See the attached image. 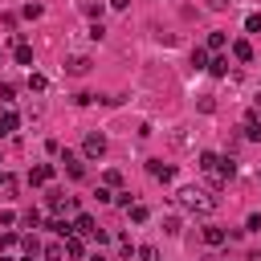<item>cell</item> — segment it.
Here are the masks:
<instances>
[{
	"label": "cell",
	"instance_id": "2",
	"mask_svg": "<svg viewBox=\"0 0 261 261\" xmlns=\"http://www.w3.org/2000/svg\"><path fill=\"white\" fill-rule=\"evenodd\" d=\"M82 155H86V159H102V155H106V139H102L98 130H90L86 143H82Z\"/></svg>",
	"mask_w": 261,
	"mask_h": 261
},
{
	"label": "cell",
	"instance_id": "1",
	"mask_svg": "<svg viewBox=\"0 0 261 261\" xmlns=\"http://www.w3.org/2000/svg\"><path fill=\"white\" fill-rule=\"evenodd\" d=\"M175 204L184 208V212H200V216H208V212H216V196L208 192V188H179L175 192Z\"/></svg>",
	"mask_w": 261,
	"mask_h": 261
},
{
	"label": "cell",
	"instance_id": "10",
	"mask_svg": "<svg viewBox=\"0 0 261 261\" xmlns=\"http://www.w3.org/2000/svg\"><path fill=\"white\" fill-rule=\"evenodd\" d=\"M204 245H224V228L208 224V228H204Z\"/></svg>",
	"mask_w": 261,
	"mask_h": 261
},
{
	"label": "cell",
	"instance_id": "27",
	"mask_svg": "<svg viewBox=\"0 0 261 261\" xmlns=\"http://www.w3.org/2000/svg\"><path fill=\"white\" fill-rule=\"evenodd\" d=\"M224 4H228V0H208V8H224Z\"/></svg>",
	"mask_w": 261,
	"mask_h": 261
},
{
	"label": "cell",
	"instance_id": "3",
	"mask_svg": "<svg viewBox=\"0 0 261 261\" xmlns=\"http://www.w3.org/2000/svg\"><path fill=\"white\" fill-rule=\"evenodd\" d=\"M73 232H77V237H94V241H106V228H98V220H94V216H77Z\"/></svg>",
	"mask_w": 261,
	"mask_h": 261
},
{
	"label": "cell",
	"instance_id": "11",
	"mask_svg": "<svg viewBox=\"0 0 261 261\" xmlns=\"http://www.w3.org/2000/svg\"><path fill=\"white\" fill-rule=\"evenodd\" d=\"M245 139H261V118H257V114L245 118Z\"/></svg>",
	"mask_w": 261,
	"mask_h": 261
},
{
	"label": "cell",
	"instance_id": "15",
	"mask_svg": "<svg viewBox=\"0 0 261 261\" xmlns=\"http://www.w3.org/2000/svg\"><path fill=\"white\" fill-rule=\"evenodd\" d=\"M102 184H106V188H118V184H122V171H114V167L102 171Z\"/></svg>",
	"mask_w": 261,
	"mask_h": 261
},
{
	"label": "cell",
	"instance_id": "25",
	"mask_svg": "<svg viewBox=\"0 0 261 261\" xmlns=\"http://www.w3.org/2000/svg\"><path fill=\"white\" fill-rule=\"evenodd\" d=\"M24 224H29V228H37V224H41V212H33V208H29V212H24Z\"/></svg>",
	"mask_w": 261,
	"mask_h": 261
},
{
	"label": "cell",
	"instance_id": "18",
	"mask_svg": "<svg viewBox=\"0 0 261 261\" xmlns=\"http://www.w3.org/2000/svg\"><path fill=\"white\" fill-rule=\"evenodd\" d=\"M29 90H37V94H45V90H49V82H45L41 73H33V77H29Z\"/></svg>",
	"mask_w": 261,
	"mask_h": 261
},
{
	"label": "cell",
	"instance_id": "26",
	"mask_svg": "<svg viewBox=\"0 0 261 261\" xmlns=\"http://www.w3.org/2000/svg\"><path fill=\"white\" fill-rule=\"evenodd\" d=\"M245 29H249V33H261V16H257V12H253V16H249V20H245Z\"/></svg>",
	"mask_w": 261,
	"mask_h": 261
},
{
	"label": "cell",
	"instance_id": "16",
	"mask_svg": "<svg viewBox=\"0 0 261 261\" xmlns=\"http://www.w3.org/2000/svg\"><path fill=\"white\" fill-rule=\"evenodd\" d=\"M208 49L220 53V49H224V33H208Z\"/></svg>",
	"mask_w": 261,
	"mask_h": 261
},
{
	"label": "cell",
	"instance_id": "21",
	"mask_svg": "<svg viewBox=\"0 0 261 261\" xmlns=\"http://www.w3.org/2000/svg\"><path fill=\"white\" fill-rule=\"evenodd\" d=\"M192 65H196V69H208V53L196 49V53H192Z\"/></svg>",
	"mask_w": 261,
	"mask_h": 261
},
{
	"label": "cell",
	"instance_id": "12",
	"mask_svg": "<svg viewBox=\"0 0 261 261\" xmlns=\"http://www.w3.org/2000/svg\"><path fill=\"white\" fill-rule=\"evenodd\" d=\"M208 73L224 77V73H228V57H212V61H208Z\"/></svg>",
	"mask_w": 261,
	"mask_h": 261
},
{
	"label": "cell",
	"instance_id": "22",
	"mask_svg": "<svg viewBox=\"0 0 261 261\" xmlns=\"http://www.w3.org/2000/svg\"><path fill=\"white\" fill-rule=\"evenodd\" d=\"M61 253H65V245H45V257L49 261H61Z\"/></svg>",
	"mask_w": 261,
	"mask_h": 261
},
{
	"label": "cell",
	"instance_id": "23",
	"mask_svg": "<svg viewBox=\"0 0 261 261\" xmlns=\"http://www.w3.org/2000/svg\"><path fill=\"white\" fill-rule=\"evenodd\" d=\"M12 94H16V86L12 82H0V102H12Z\"/></svg>",
	"mask_w": 261,
	"mask_h": 261
},
{
	"label": "cell",
	"instance_id": "14",
	"mask_svg": "<svg viewBox=\"0 0 261 261\" xmlns=\"http://www.w3.org/2000/svg\"><path fill=\"white\" fill-rule=\"evenodd\" d=\"M126 212H130V220H135V224H143V220L151 216V212H147V204H130Z\"/></svg>",
	"mask_w": 261,
	"mask_h": 261
},
{
	"label": "cell",
	"instance_id": "9",
	"mask_svg": "<svg viewBox=\"0 0 261 261\" xmlns=\"http://www.w3.org/2000/svg\"><path fill=\"white\" fill-rule=\"evenodd\" d=\"M232 57L237 61H253V45L249 41H232Z\"/></svg>",
	"mask_w": 261,
	"mask_h": 261
},
{
	"label": "cell",
	"instance_id": "13",
	"mask_svg": "<svg viewBox=\"0 0 261 261\" xmlns=\"http://www.w3.org/2000/svg\"><path fill=\"white\" fill-rule=\"evenodd\" d=\"M82 253H86V245L77 237H65V257H82Z\"/></svg>",
	"mask_w": 261,
	"mask_h": 261
},
{
	"label": "cell",
	"instance_id": "7",
	"mask_svg": "<svg viewBox=\"0 0 261 261\" xmlns=\"http://www.w3.org/2000/svg\"><path fill=\"white\" fill-rule=\"evenodd\" d=\"M147 171H151V175H155V179H163V184H167V179H171V175H175V171H171V167H167V163H163V159H151V163H147Z\"/></svg>",
	"mask_w": 261,
	"mask_h": 261
},
{
	"label": "cell",
	"instance_id": "24",
	"mask_svg": "<svg viewBox=\"0 0 261 261\" xmlns=\"http://www.w3.org/2000/svg\"><path fill=\"white\" fill-rule=\"evenodd\" d=\"M200 110H204V114H212V110H216V102H212V94H200Z\"/></svg>",
	"mask_w": 261,
	"mask_h": 261
},
{
	"label": "cell",
	"instance_id": "19",
	"mask_svg": "<svg viewBox=\"0 0 261 261\" xmlns=\"http://www.w3.org/2000/svg\"><path fill=\"white\" fill-rule=\"evenodd\" d=\"M20 245H24V253H29V257H37V253H41V241H37V237H24Z\"/></svg>",
	"mask_w": 261,
	"mask_h": 261
},
{
	"label": "cell",
	"instance_id": "5",
	"mask_svg": "<svg viewBox=\"0 0 261 261\" xmlns=\"http://www.w3.org/2000/svg\"><path fill=\"white\" fill-rule=\"evenodd\" d=\"M61 167H65V175H69V179H82V175H86V163H82V155H77V151H65V155H61Z\"/></svg>",
	"mask_w": 261,
	"mask_h": 261
},
{
	"label": "cell",
	"instance_id": "20",
	"mask_svg": "<svg viewBox=\"0 0 261 261\" xmlns=\"http://www.w3.org/2000/svg\"><path fill=\"white\" fill-rule=\"evenodd\" d=\"M139 261H159V249H155V245H143V249H139Z\"/></svg>",
	"mask_w": 261,
	"mask_h": 261
},
{
	"label": "cell",
	"instance_id": "28",
	"mask_svg": "<svg viewBox=\"0 0 261 261\" xmlns=\"http://www.w3.org/2000/svg\"><path fill=\"white\" fill-rule=\"evenodd\" d=\"M90 261H106V257H102V253H94V257H90Z\"/></svg>",
	"mask_w": 261,
	"mask_h": 261
},
{
	"label": "cell",
	"instance_id": "17",
	"mask_svg": "<svg viewBox=\"0 0 261 261\" xmlns=\"http://www.w3.org/2000/svg\"><path fill=\"white\" fill-rule=\"evenodd\" d=\"M16 61H20V65H33V49H29V45H16Z\"/></svg>",
	"mask_w": 261,
	"mask_h": 261
},
{
	"label": "cell",
	"instance_id": "8",
	"mask_svg": "<svg viewBox=\"0 0 261 261\" xmlns=\"http://www.w3.org/2000/svg\"><path fill=\"white\" fill-rule=\"evenodd\" d=\"M16 126H20V118H16L12 110H4V114H0V139H4V135H12Z\"/></svg>",
	"mask_w": 261,
	"mask_h": 261
},
{
	"label": "cell",
	"instance_id": "4",
	"mask_svg": "<svg viewBox=\"0 0 261 261\" xmlns=\"http://www.w3.org/2000/svg\"><path fill=\"white\" fill-rule=\"evenodd\" d=\"M90 65H94V61H90L86 53H73V57H65V73H69V77H86V73H90Z\"/></svg>",
	"mask_w": 261,
	"mask_h": 261
},
{
	"label": "cell",
	"instance_id": "6",
	"mask_svg": "<svg viewBox=\"0 0 261 261\" xmlns=\"http://www.w3.org/2000/svg\"><path fill=\"white\" fill-rule=\"evenodd\" d=\"M49 179H53V167H49V163H37V167L29 171V184H37V188L49 184Z\"/></svg>",
	"mask_w": 261,
	"mask_h": 261
}]
</instances>
